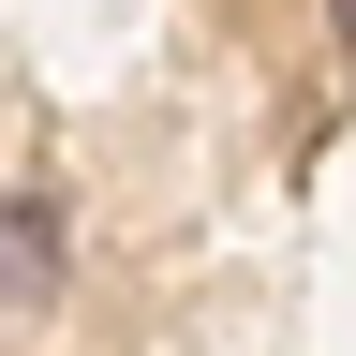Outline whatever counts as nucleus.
Listing matches in <instances>:
<instances>
[{"label": "nucleus", "instance_id": "nucleus-1", "mask_svg": "<svg viewBox=\"0 0 356 356\" xmlns=\"http://www.w3.org/2000/svg\"><path fill=\"white\" fill-rule=\"evenodd\" d=\"M341 30H356V0H341Z\"/></svg>", "mask_w": 356, "mask_h": 356}]
</instances>
